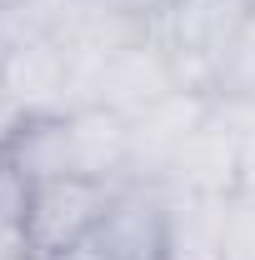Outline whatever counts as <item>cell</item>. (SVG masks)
<instances>
[{
	"mask_svg": "<svg viewBox=\"0 0 255 260\" xmlns=\"http://www.w3.org/2000/svg\"><path fill=\"white\" fill-rule=\"evenodd\" d=\"M30 125V115H25V105L5 90V80H0V160L10 155V145L20 140V130Z\"/></svg>",
	"mask_w": 255,
	"mask_h": 260,
	"instance_id": "13",
	"label": "cell"
},
{
	"mask_svg": "<svg viewBox=\"0 0 255 260\" xmlns=\"http://www.w3.org/2000/svg\"><path fill=\"white\" fill-rule=\"evenodd\" d=\"M165 185H145V180H125L115 190L110 215L100 220L95 245L105 260H160L165 250Z\"/></svg>",
	"mask_w": 255,
	"mask_h": 260,
	"instance_id": "8",
	"label": "cell"
},
{
	"mask_svg": "<svg viewBox=\"0 0 255 260\" xmlns=\"http://www.w3.org/2000/svg\"><path fill=\"white\" fill-rule=\"evenodd\" d=\"M225 200L230 195L170 190L160 260H225Z\"/></svg>",
	"mask_w": 255,
	"mask_h": 260,
	"instance_id": "9",
	"label": "cell"
},
{
	"mask_svg": "<svg viewBox=\"0 0 255 260\" xmlns=\"http://www.w3.org/2000/svg\"><path fill=\"white\" fill-rule=\"evenodd\" d=\"M225 260H255V190L225 200Z\"/></svg>",
	"mask_w": 255,
	"mask_h": 260,
	"instance_id": "12",
	"label": "cell"
},
{
	"mask_svg": "<svg viewBox=\"0 0 255 260\" xmlns=\"http://www.w3.org/2000/svg\"><path fill=\"white\" fill-rule=\"evenodd\" d=\"M100 5H110L115 15H125V20L145 25V30H150V25H155L160 15L170 10V0H100Z\"/></svg>",
	"mask_w": 255,
	"mask_h": 260,
	"instance_id": "14",
	"label": "cell"
},
{
	"mask_svg": "<svg viewBox=\"0 0 255 260\" xmlns=\"http://www.w3.org/2000/svg\"><path fill=\"white\" fill-rule=\"evenodd\" d=\"M10 40H15V25L0 15V60H5V50H10Z\"/></svg>",
	"mask_w": 255,
	"mask_h": 260,
	"instance_id": "15",
	"label": "cell"
},
{
	"mask_svg": "<svg viewBox=\"0 0 255 260\" xmlns=\"http://www.w3.org/2000/svg\"><path fill=\"white\" fill-rule=\"evenodd\" d=\"M170 90H185V85H180L175 65L165 55V45L155 40V30H145V35H135V40L115 45L105 55L100 80H95V105H105V110L130 120V115L150 110L155 100H165Z\"/></svg>",
	"mask_w": 255,
	"mask_h": 260,
	"instance_id": "6",
	"label": "cell"
},
{
	"mask_svg": "<svg viewBox=\"0 0 255 260\" xmlns=\"http://www.w3.org/2000/svg\"><path fill=\"white\" fill-rule=\"evenodd\" d=\"M0 80H5L10 95L25 105V115L80 110L75 60H70V45L55 30H15L5 60H0Z\"/></svg>",
	"mask_w": 255,
	"mask_h": 260,
	"instance_id": "4",
	"label": "cell"
},
{
	"mask_svg": "<svg viewBox=\"0 0 255 260\" xmlns=\"http://www.w3.org/2000/svg\"><path fill=\"white\" fill-rule=\"evenodd\" d=\"M5 160L25 180H60V175L130 180V120L105 105L30 115V125L20 130Z\"/></svg>",
	"mask_w": 255,
	"mask_h": 260,
	"instance_id": "1",
	"label": "cell"
},
{
	"mask_svg": "<svg viewBox=\"0 0 255 260\" xmlns=\"http://www.w3.org/2000/svg\"><path fill=\"white\" fill-rule=\"evenodd\" d=\"M210 110H215V95H205V90H170L150 110L130 115V180L165 185L170 160L180 155L190 130L210 120Z\"/></svg>",
	"mask_w": 255,
	"mask_h": 260,
	"instance_id": "5",
	"label": "cell"
},
{
	"mask_svg": "<svg viewBox=\"0 0 255 260\" xmlns=\"http://www.w3.org/2000/svg\"><path fill=\"white\" fill-rule=\"evenodd\" d=\"M250 15H255V0H170V10L150 30L165 45L180 85L210 95L225 55H230L235 35L245 30Z\"/></svg>",
	"mask_w": 255,
	"mask_h": 260,
	"instance_id": "2",
	"label": "cell"
},
{
	"mask_svg": "<svg viewBox=\"0 0 255 260\" xmlns=\"http://www.w3.org/2000/svg\"><path fill=\"white\" fill-rule=\"evenodd\" d=\"M210 95L215 100H255V15L245 20V30L235 35V45L225 55Z\"/></svg>",
	"mask_w": 255,
	"mask_h": 260,
	"instance_id": "11",
	"label": "cell"
},
{
	"mask_svg": "<svg viewBox=\"0 0 255 260\" xmlns=\"http://www.w3.org/2000/svg\"><path fill=\"white\" fill-rule=\"evenodd\" d=\"M25 205H30V180L10 160H0V260H30Z\"/></svg>",
	"mask_w": 255,
	"mask_h": 260,
	"instance_id": "10",
	"label": "cell"
},
{
	"mask_svg": "<svg viewBox=\"0 0 255 260\" xmlns=\"http://www.w3.org/2000/svg\"><path fill=\"white\" fill-rule=\"evenodd\" d=\"M165 190H190V195H235L240 190V130L210 110L205 125L190 130L180 155L165 170Z\"/></svg>",
	"mask_w": 255,
	"mask_h": 260,
	"instance_id": "7",
	"label": "cell"
},
{
	"mask_svg": "<svg viewBox=\"0 0 255 260\" xmlns=\"http://www.w3.org/2000/svg\"><path fill=\"white\" fill-rule=\"evenodd\" d=\"M125 180H30V205H25V235H30V260L65 255L85 240H95L100 220L110 215L115 190Z\"/></svg>",
	"mask_w": 255,
	"mask_h": 260,
	"instance_id": "3",
	"label": "cell"
}]
</instances>
